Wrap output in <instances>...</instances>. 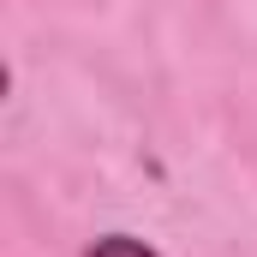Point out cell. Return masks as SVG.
<instances>
[{
  "label": "cell",
  "mask_w": 257,
  "mask_h": 257,
  "mask_svg": "<svg viewBox=\"0 0 257 257\" xmlns=\"http://www.w3.org/2000/svg\"><path fill=\"white\" fill-rule=\"evenodd\" d=\"M84 257H156V251H150L144 239H132V233H102Z\"/></svg>",
  "instance_id": "6da1fadb"
}]
</instances>
